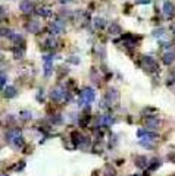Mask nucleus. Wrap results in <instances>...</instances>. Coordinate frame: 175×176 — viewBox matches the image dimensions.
Returning <instances> with one entry per match:
<instances>
[{
  "label": "nucleus",
  "instance_id": "obj_1",
  "mask_svg": "<svg viewBox=\"0 0 175 176\" xmlns=\"http://www.w3.org/2000/svg\"><path fill=\"white\" fill-rule=\"evenodd\" d=\"M50 96H52V100L56 101V103H60V101H63V100H69V99H71V96L66 93V90H65V88H62V87L53 88V91H52Z\"/></svg>",
  "mask_w": 175,
  "mask_h": 176
},
{
  "label": "nucleus",
  "instance_id": "obj_2",
  "mask_svg": "<svg viewBox=\"0 0 175 176\" xmlns=\"http://www.w3.org/2000/svg\"><path fill=\"white\" fill-rule=\"evenodd\" d=\"M141 66H143L147 72H154V70L159 69L156 60H154L152 56H144V57L141 59Z\"/></svg>",
  "mask_w": 175,
  "mask_h": 176
},
{
  "label": "nucleus",
  "instance_id": "obj_3",
  "mask_svg": "<svg viewBox=\"0 0 175 176\" xmlns=\"http://www.w3.org/2000/svg\"><path fill=\"white\" fill-rule=\"evenodd\" d=\"M105 101L108 106H113L119 101V93L118 90H115V88H109V90L106 91V96H105Z\"/></svg>",
  "mask_w": 175,
  "mask_h": 176
},
{
  "label": "nucleus",
  "instance_id": "obj_4",
  "mask_svg": "<svg viewBox=\"0 0 175 176\" xmlns=\"http://www.w3.org/2000/svg\"><path fill=\"white\" fill-rule=\"evenodd\" d=\"M94 97H96V93H94V90L93 88H85V90L82 91V94H81V99H79V106H82V103H91V101H94Z\"/></svg>",
  "mask_w": 175,
  "mask_h": 176
},
{
  "label": "nucleus",
  "instance_id": "obj_5",
  "mask_svg": "<svg viewBox=\"0 0 175 176\" xmlns=\"http://www.w3.org/2000/svg\"><path fill=\"white\" fill-rule=\"evenodd\" d=\"M63 30H65V25H63V22H62L60 19L53 21L52 25H50V32H52V34H60Z\"/></svg>",
  "mask_w": 175,
  "mask_h": 176
},
{
  "label": "nucleus",
  "instance_id": "obj_6",
  "mask_svg": "<svg viewBox=\"0 0 175 176\" xmlns=\"http://www.w3.org/2000/svg\"><path fill=\"white\" fill-rule=\"evenodd\" d=\"M27 30H28V32H31V34H37V32L41 31V25H40L38 21H31V22L27 24Z\"/></svg>",
  "mask_w": 175,
  "mask_h": 176
},
{
  "label": "nucleus",
  "instance_id": "obj_7",
  "mask_svg": "<svg viewBox=\"0 0 175 176\" xmlns=\"http://www.w3.org/2000/svg\"><path fill=\"white\" fill-rule=\"evenodd\" d=\"M122 41H124V44L127 46V47H135V41H137V38L132 35V34H125V35H122Z\"/></svg>",
  "mask_w": 175,
  "mask_h": 176
},
{
  "label": "nucleus",
  "instance_id": "obj_8",
  "mask_svg": "<svg viewBox=\"0 0 175 176\" xmlns=\"http://www.w3.org/2000/svg\"><path fill=\"white\" fill-rule=\"evenodd\" d=\"M44 59V76L46 78H49L50 75H52V68H53V65H52V57H49V56H44L43 57Z\"/></svg>",
  "mask_w": 175,
  "mask_h": 176
},
{
  "label": "nucleus",
  "instance_id": "obj_9",
  "mask_svg": "<svg viewBox=\"0 0 175 176\" xmlns=\"http://www.w3.org/2000/svg\"><path fill=\"white\" fill-rule=\"evenodd\" d=\"M175 12V6L172 2H169V0H165V3H163V13L166 16H171L172 13Z\"/></svg>",
  "mask_w": 175,
  "mask_h": 176
},
{
  "label": "nucleus",
  "instance_id": "obj_10",
  "mask_svg": "<svg viewBox=\"0 0 175 176\" xmlns=\"http://www.w3.org/2000/svg\"><path fill=\"white\" fill-rule=\"evenodd\" d=\"M35 13L41 18H49L52 15V11L46 6H38V8H35Z\"/></svg>",
  "mask_w": 175,
  "mask_h": 176
},
{
  "label": "nucleus",
  "instance_id": "obj_11",
  "mask_svg": "<svg viewBox=\"0 0 175 176\" xmlns=\"http://www.w3.org/2000/svg\"><path fill=\"white\" fill-rule=\"evenodd\" d=\"M113 122H115V120L112 119V116L103 115V116H100V119H99V126H111Z\"/></svg>",
  "mask_w": 175,
  "mask_h": 176
},
{
  "label": "nucleus",
  "instance_id": "obj_12",
  "mask_svg": "<svg viewBox=\"0 0 175 176\" xmlns=\"http://www.w3.org/2000/svg\"><path fill=\"white\" fill-rule=\"evenodd\" d=\"M19 8H21V11H22L24 13H30V12L33 11L34 5H33V2H30V0H22L21 5H19Z\"/></svg>",
  "mask_w": 175,
  "mask_h": 176
},
{
  "label": "nucleus",
  "instance_id": "obj_13",
  "mask_svg": "<svg viewBox=\"0 0 175 176\" xmlns=\"http://www.w3.org/2000/svg\"><path fill=\"white\" fill-rule=\"evenodd\" d=\"M16 96V90H15V87H6L3 88V97L6 99H12Z\"/></svg>",
  "mask_w": 175,
  "mask_h": 176
},
{
  "label": "nucleus",
  "instance_id": "obj_14",
  "mask_svg": "<svg viewBox=\"0 0 175 176\" xmlns=\"http://www.w3.org/2000/svg\"><path fill=\"white\" fill-rule=\"evenodd\" d=\"M146 126H147L149 129H157V128H159V120H157L156 118H149V119L146 120Z\"/></svg>",
  "mask_w": 175,
  "mask_h": 176
},
{
  "label": "nucleus",
  "instance_id": "obj_15",
  "mask_svg": "<svg viewBox=\"0 0 175 176\" xmlns=\"http://www.w3.org/2000/svg\"><path fill=\"white\" fill-rule=\"evenodd\" d=\"M174 60H175V53L168 51V53L163 54V63H165V65H171Z\"/></svg>",
  "mask_w": 175,
  "mask_h": 176
},
{
  "label": "nucleus",
  "instance_id": "obj_16",
  "mask_svg": "<svg viewBox=\"0 0 175 176\" xmlns=\"http://www.w3.org/2000/svg\"><path fill=\"white\" fill-rule=\"evenodd\" d=\"M121 31H122V28L115 22L109 27V34H112V35H118V34H121Z\"/></svg>",
  "mask_w": 175,
  "mask_h": 176
},
{
  "label": "nucleus",
  "instance_id": "obj_17",
  "mask_svg": "<svg viewBox=\"0 0 175 176\" xmlns=\"http://www.w3.org/2000/svg\"><path fill=\"white\" fill-rule=\"evenodd\" d=\"M57 46V41H56V38H53V37H49L47 40H46V44H44V47L46 49H55Z\"/></svg>",
  "mask_w": 175,
  "mask_h": 176
},
{
  "label": "nucleus",
  "instance_id": "obj_18",
  "mask_svg": "<svg viewBox=\"0 0 175 176\" xmlns=\"http://www.w3.org/2000/svg\"><path fill=\"white\" fill-rule=\"evenodd\" d=\"M18 135H21L19 134V131H16V129H13V131H9L8 134H6V141H9V142H12Z\"/></svg>",
  "mask_w": 175,
  "mask_h": 176
},
{
  "label": "nucleus",
  "instance_id": "obj_19",
  "mask_svg": "<svg viewBox=\"0 0 175 176\" xmlns=\"http://www.w3.org/2000/svg\"><path fill=\"white\" fill-rule=\"evenodd\" d=\"M82 138L84 137L79 132H72V142H74V145H79L81 141H82Z\"/></svg>",
  "mask_w": 175,
  "mask_h": 176
},
{
  "label": "nucleus",
  "instance_id": "obj_20",
  "mask_svg": "<svg viewBox=\"0 0 175 176\" xmlns=\"http://www.w3.org/2000/svg\"><path fill=\"white\" fill-rule=\"evenodd\" d=\"M105 25H106V21H105L103 18H94V27H96L97 30H103Z\"/></svg>",
  "mask_w": 175,
  "mask_h": 176
},
{
  "label": "nucleus",
  "instance_id": "obj_21",
  "mask_svg": "<svg viewBox=\"0 0 175 176\" xmlns=\"http://www.w3.org/2000/svg\"><path fill=\"white\" fill-rule=\"evenodd\" d=\"M24 53H25L24 47L15 49V50H13V57H15V59H22V57H24Z\"/></svg>",
  "mask_w": 175,
  "mask_h": 176
},
{
  "label": "nucleus",
  "instance_id": "obj_22",
  "mask_svg": "<svg viewBox=\"0 0 175 176\" xmlns=\"http://www.w3.org/2000/svg\"><path fill=\"white\" fill-rule=\"evenodd\" d=\"M135 164L138 166V167H147V160H146V157H137L135 158Z\"/></svg>",
  "mask_w": 175,
  "mask_h": 176
},
{
  "label": "nucleus",
  "instance_id": "obj_23",
  "mask_svg": "<svg viewBox=\"0 0 175 176\" xmlns=\"http://www.w3.org/2000/svg\"><path fill=\"white\" fill-rule=\"evenodd\" d=\"M89 120H90V115H89V113H84V116L79 119V125H81V126H87Z\"/></svg>",
  "mask_w": 175,
  "mask_h": 176
},
{
  "label": "nucleus",
  "instance_id": "obj_24",
  "mask_svg": "<svg viewBox=\"0 0 175 176\" xmlns=\"http://www.w3.org/2000/svg\"><path fill=\"white\" fill-rule=\"evenodd\" d=\"M13 32H12V30H9V28H2L0 30V35L2 37H11Z\"/></svg>",
  "mask_w": 175,
  "mask_h": 176
},
{
  "label": "nucleus",
  "instance_id": "obj_25",
  "mask_svg": "<svg viewBox=\"0 0 175 176\" xmlns=\"http://www.w3.org/2000/svg\"><path fill=\"white\" fill-rule=\"evenodd\" d=\"M12 142H13L15 145H18V147H22V145H24V139H22V137H21V135H18V137H16Z\"/></svg>",
  "mask_w": 175,
  "mask_h": 176
},
{
  "label": "nucleus",
  "instance_id": "obj_26",
  "mask_svg": "<svg viewBox=\"0 0 175 176\" xmlns=\"http://www.w3.org/2000/svg\"><path fill=\"white\" fill-rule=\"evenodd\" d=\"M21 118L24 119V120H28V119H31L33 118V115H31V112H21Z\"/></svg>",
  "mask_w": 175,
  "mask_h": 176
},
{
  "label": "nucleus",
  "instance_id": "obj_27",
  "mask_svg": "<svg viewBox=\"0 0 175 176\" xmlns=\"http://www.w3.org/2000/svg\"><path fill=\"white\" fill-rule=\"evenodd\" d=\"M163 34H165V30H163V28H159V30H154V31H153V35H154V37H160V35H163Z\"/></svg>",
  "mask_w": 175,
  "mask_h": 176
},
{
  "label": "nucleus",
  "instance_id": "obj_28",
  "mask_svg": "<svg viewBox=\"0 0 175 176\" xmlns=\"http://www.w3.org/2000/svg\"><path fill=\"white\" fill-rule=\"evenodd\" d=\"M160 166V161L157 160V158H154V161H153V164L152 166H149V170H154L156 167H159Z\"/></svg>",
  "mask_w": 175,
  "mask_h": 176
},
{
  "label": "nucleus",
  "instance_id": "obj_29",
  "mask_svg": "<svg viewBox=\"0 0 175 176\" xmlns=\"http://www.w3.org/2000/svg\"><path fill=\"white\" fill-rule=\"evenodd\" d=\"M6 81H8V76H6L5 73H0V85H2V87H3Z\"/></svg>",
  "mask_w": 175,
  "mask_h": 176
},
{
  "label": "nucleus",
  "instance_id": "obj_30",
  "mask_svg": "<svg viewBox=\"0 0 175 176\" xmlns=\"http://www.w3.org/2000/svg\"><path fill=\"white\" fill-rule=\"evenodd\" d=\"M62 122V118L60 116H55V118H52V123H60Z\"/></svg>",
  "mask_w": 175,
  "mask_h": 176
},
{
  "label": "nucleus",
  "instance_id": "obj_31",
  "mask_svg": "<svg viewBox=\"0 0 175 176\" xmlns=\"http://www.w3.org/2000/svg\"><path fill=\"white\" fill-rule=\"evenodd\" d=\"M135 3L137 5H149L150 0H135Z\"/></svg>",
  "mask_w": 175,
  "mask_h": 176
},
{
  "label": "nucleus",
  "instance_id": "obj_32",
  "mask_svg": "<svg viewBox=\"0 0 175 176\" xmlns=\"http://www.w3.org/2000/svg\"><path fill=\"white\" fill-rule=\"evenodd\" d=\"M69 60H71L72 63H79V59H78V57H71Z\"/></svg>",
  "mask_w": 175,
  "mask_h": 176
},
{
  "label": "nucleus",
  "instance_id": "obj_33",
  "mask_svg": "<svg viewBox=\"0 0 175 176\" xmlns=\"http://www.w3.org/2000/svg\"><path fill=\"white\" fill-rule=\"evenodd\" d=\"M59 2H60L62 5H66V3H69V2H72V0H59Z\"/></svg>",
  "mask_w": 175,
  "mask_h": 176
},
{
  "label": "nucleus",
  "instance_id": "obj_34",
  "mask_svg": "<svg viewBox=\"0 0 175 176\" xmlns=\"http://www.w3.org/2000/svg\"><path fill=\"white\" fill-rule=\"evenodd\" d=\"M3 13H5V9H3L2 6H0V15H3Z\"/></svg>",
  "mask_w": 175,
  "mask_h": 176
},
{
  "label": "nucleus",
  "instance_id": "obj_35",
  "mask_svg": "<svg viewBox=\"0 0 175 176\" xmlns=\"http://www.w3.org/2000/svg\"><path fill=\"white\" fill-rule=\"evenodd\" d=\"M171 30H172V32H174V35H175V25H172V27H171Z\"/></svg>",
  "mask_w": 175,
  "mask_h": 176
}]
</instances>
